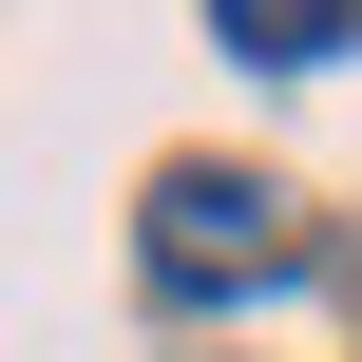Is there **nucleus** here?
Masks as SVG:
<instances>
[{"instance_id": "nucleus-2", "label": "nucleus", "mask_w": 362, "mask_h": 362, "mask_svg": "<svg viewBox=\"0 0 362 362\" xmlns=\"http://www.w3.org/2000/svg\"><path fill=\"white\" fill-rule=\"evenodd\" d=\"M210 38H229V57H267V76H325V57H362V0H229Z\"/></svg>"}, {"instance_id": "nucleus-1", "label": "nucleus", "mask_w": 362, "mask_h": 362, "mask_svg": "<svg viewBox=\"0 0 362 362\" xmlns=\"http://www.w3.org/2000/svg\"><path fill=\"white\" fill-rule=\"evenodd\" d=\"M134 248H153V286H267V267H305L286 191H267V172H210V153H172V172H153Z\"/></svg>"}]
</instances>
